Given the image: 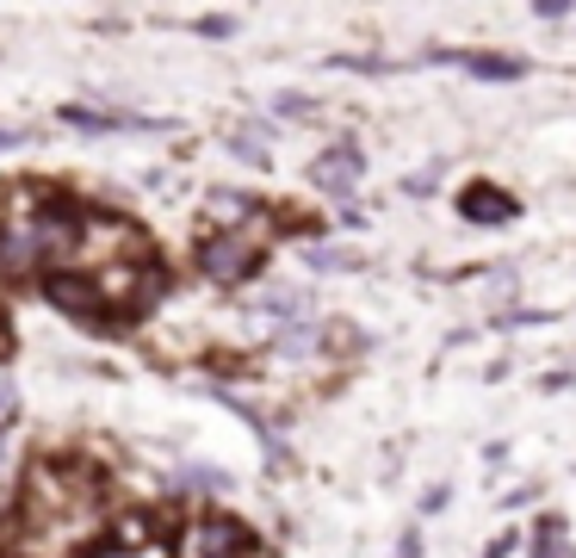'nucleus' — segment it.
I'll return each instance as SVG.
<instances>
[{
  "label": "nucleus",
  "instance_id": "obj_1",
  "mask_svg": "<svg viewBox=\"0 0 576 558\" xmlns=\"http://www.w3.org/2000/svg\"><path fill=\"white\" fill-rule=\"evenodd\" d=\"M99 534V484L75 465H32L7 527V558H75Z\"/></svg>",
  "mask_w": 576,
  "mask_h": 558
},
{
  "label": "nucleus",
  "instance_id": "obj_2",
  "mask_svg": "<svg viewBox=\"0 0 576 558\" xmlns=\"http://www.w3.org/2000/svg\"><path fill=\"white\" fill-rule=\"evenodd\" d=\"M254 261H261V249L249 242V230H217L199 242V268L212 273V280H224V286H236V280H249Z\"/></svg>",
  "mask_w": 576,
  "mask_h": 558
},
{
  "label": "nucleus",
  "instance_id": "obj_3",
  "mask_svg": "<svg viewBox=\"0 0 576 558\" xmlns=\"http://www.w3.org/2000/svg\"><path fill=\"white\" fill-rule=\"evenodd\" d=\"M187 553L192 558H254V539H249V527H242V521L212 515V521H199V527H192Z\"/></svg>",
  "mask_w": 576,
  "mask_h": 558
},
{
  "label": "nucleus",
  "instance_id": "obj_4",
  "mask_svg": "<svg viewBox=\"0 0 576 558\" xmlns=\"http://www.w3.org/2000/svg\"><path fill=\"white\" fill-rule=\"evenodd\" d=\"M360 168H365V155L353 150V143H335V150H323L316 162H310V180H316L323 193H353Z\"/></svg>",
  "mask_w": 576,
  "mask_h": 558
},
{
  "label": "nucleus",
  "instance_id": "obj_5",
  "mask_svg": "<svg viewBox=\"0 0 576 558\" xmlns=\"http://www.w3.org/2000/svg\"><path fill=\"white\" fill-rule=\"evenodd\" d=\"M446 62H459L483 81H520L527 75V57H508V50H446Z\"/></svg>",
  "mask_w": 576,
  "mask_h": 558
},
{
  "label": "nucleus",
  "instance_id": "obj_6",
  "mask_svg": "<svg viewBox=\"0 0 576 558\" xmlns=\"http://www.w3.org/2000/svg\"><path fill=\"white\" fill-rule=\"evenodd\" d=\"M62 118L69 124H81V131H143V118H124V112H106V106H62Z\"/></svg>",
  "mask_w": 576,
  "mask_h": 558
},
{
  "label": "nucleus",
  "instance_id": "obj_7",
  "mask_svg": "<svg viewBox=\"0 0 576 558\" xmlns=\"http://www.w3.org/2000/svg\"><path fill=\"white\" fill-rule=\"evenodd\" d=\"M459 212H465V217H478V224H496V217H515V199L490 193V187H471V193L459 199Z\"/></svg>",
  "mask_w": 576,
  "mask_h": 558
},
{
  "label": "nucleus",
  "instance_id": "obj_8",
  "mask_svg": "<svg viewBox=\"0 0 576 558\" xmlns=\"http://www.w3.org/2000/svg\"><path fill=\"white\" fill-rule=\"evenodd\" d=\"M50 305H62V310H99V286H81L75 273H57V280H50Z\"/></svg>",
  "mask_w": 576,
  "mask_h": 558
},
{
  "label": "nucleus",
  "instance_id": "obj_9",
  "mask_svg": "<svg viewBox=\"0 0 576 558\" xmlns=\"http://www.w3.org/2000/svg\"><path fill=\"white\" fill-rule=\"evenodd\" d=\"M533 558H576L571 553V527L564 521H539V539H533Z\"/></svg>",
  "mask_w": 576,
  "mask_h": 558
},
{
  "label": "nucleus",
  "instance_id": "obj_10",
  "mask_svg": "<svg viewBox=\"0 0 576 558\" xmlns=\"http://www.w3.org/2000/svg\"><path fill=\"white\" fill-rule=\"evenodd\" d=\"M254 305H261V310H286V317H298V310H310V292H304V286H273V292H254Z\"/></svg>",
  "mask_w": 576,
  "mask_h": 558
},
{
  "label": "nucleus",
  "instance_id": "obj_11",
  "mask_svg": "<svg viewBox=\"0 0 576 558\" xmlns=\"http://www.w3.org/2000/svg\"><path fill=\"white\" fill-rule=\"evenodd\" d=\"M310 268H323V273H353V268H365V254H353V249H310Z\"/></svg>",
  "mask_w": 576,
  "mask_h": 558
},
{
  "label": "nucleus",
  "instance_id": "obj_12",
  "mask_svg": "<svg viewBox=\"0 0 576 558\" xmlns=\"http://www.w3.org/2000/svg\"><path fill=\"white\" fill-rule=\"evenodd\" d=\"M310 347H316V329L310 323H291L286 335H279V354H310Z\"/></svg>",
  "mask_w": 576,
  "mask_h": 558
},
{
  "label": "nucleus",
  "instance_id": "obj_13",
  "mask_svg": "<svg viewBox=\"0 0 576 558\" xmlns=\"http://www.w3.org/2000/svg\"><path fill=\"white\" fill-rule=\"evenodd\" d=\"M230 32H236L230 13H205V20H199V38H230Z\"/></svg>",
  "mask_w": 576,
  "mask_h": 558
},
{
  "label": "nucleus",
  "instance_id": "obj_14",
  "mask_svg": "<svg viewBox=\"0 0 576 558\" xmlns=\"http://www.w3.org/2000/svg\"><path fill=\"white\" fill-rule=\"evenodd\" d=\"M397 558H422V534H416V527H409V534H404V546H397Z\"/></svg>",
  "mask_w": 576,
  "mask_h": 558
},
{
  "label": "nucleus",
  "instance_id": "obj_15",
  "mask_svg": "<svg viewBox=\"0 0 576 558\" xmlns=\"http://www.w3.org/2000/svg\"><path fill=\"white\" fill-rule=\"evenodd\" d=\"M7 409H13V385H7V379H0V416H7Z\"/></svg>",
  "mask_w": 576,
  "mask_h": 558
},
{
  "label": "nucleus",
  "instance_id": "obj_16",
  "mask_svg": "<svg viewBox=\"0 0 576 558\" xmlns=\"http://www.w3.org/2000/svg\"><path fill=\"white\" fill-rule=\"evenodd\" d=\"M13 143H20V131H0V150H13Z\"/></svg>",
  "mask_w": 576,
  "mask_h": 558
},
{
  "label": "nucleus",
  "instance_id": "obj_17",
  "mask_svg": "<svg viewBox=\"0 0 576 558\" xmlns=\"http://www.w3.org/2000/svg\"><path fill=\"white\" fill-rule=\"evenodd\" d=\"M0 354H7V317H0Z\"/></svg>",
  "mask_w": 576,
  "mask_h": 558
}]
</instances>
